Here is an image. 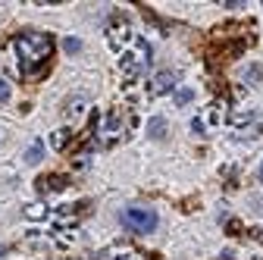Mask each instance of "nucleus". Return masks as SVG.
Segmentation results:
<instances>
[{
	"label": "nucleus",
	"mask_w": 263,
	"mask_h": 260,
	"mask_svg": "<svg viewBox=\"0 0 263 260\" xmlns=\"http://www.w3.org/2000/svg\"><path fill=\"white\" fill-rule=\"evenodd\" d=\"M63 47H66V53H82V41L79 38H66Z\"/></svg>",
	"instance_id": "nucleus-15"
},
{
	"label": "nucleus",
	"mask_w": 263,
	"mask_h": 260,
	"mask_svg": "<svg viewBox=\"0 0 263 260\" xmlns=\"http://www.w3.org/2000/svg\"><path fill=\"white\" fill-rule=\"evenodd\" d=\"M69 138H72V132H69V128H56V132L50 135V144L56 147V151H63V147L69 144Z\"/></svg>",
	"instance_id": "nucleus-8"
},
{
	"label": "nucleus",
	"mask_w": 263,
	"mask_h": 260,
	"mask_svg": "<svg viewBox=\"0 0 263 260\" xmlns=\"http://www.w3.org/2000/svg\"><path fill=\"white\" fill-rule=\"evenodd\" d=\"M191 132H194V135H204V119H194V122H191Z\"/></svg>",
	"instance_id": "nucleus-18"
},
{
	"label": "nucleus",
	"mask_w": 263,
	"mask_h": 260,
	"mask_svg": "<svg viewBox=\"0 0 263 260\" xmlns=\"http://www.w3.org/2000/svg\"><path fill=\"white\" fill-rule=\"evenodd\" d=\"M147 135L154 138V141H163L166 138V119L163 116H154V119L147 122Z\"/></svg>",
	"instance_id": "nucleus-6"
},
{
	"label": "nucleus",
	"mask_w": 263,
	"mask_h": 260,
	"mask_svg": "<svg viewBox=\"0 0 263 260\" xmlns=\"http://www.w3.org/2000/svg\"><path fill=\"white\" fill-rule=\"evenodd\" d=\"M138 50H141V60H144V63L154 60V57H150V44H147L144 38H138Z\"/></svg>",
	"instance_id": "nucleus-16"
},
{
	"label": "nucleus",
	"mask_w": 263,
	"mask_h": 260,
	"mask_svg": "<svg viewBox=\"0 0 263 260\" xmlns=\"http://www.w3.org/2000/svg\"><path fill=\"white\" fill-rule=\"evenodd\" d=\"M66 185H69L66 176H47V179L38 182V191H63Z\"/></svg>",
	"instance_id": "nucleus-4"
},
{
	"label": "nucleus",
	"mask_w": 263,
	"mask_h": 260,
	"mask_svg": "<svg viewBox=\"0 0 263 260\" xmlns=\"http://www.w3.org/2000/svg\"><path fill=\"white\" fill-rule=\"evenodd\" d=\"M122 219V226L128 232H135V235H147V232H154L160 226V216L154 207H144V204H128V207L119 213Z\"/></svg>",
	"instance_id": "nucleus-2"
},
{
	"label": "nucleus",
	"mask_w": 263,
	"mask_h": 260,
	"mask_svg": "<svg viewBox=\"0 0 263 260\" xmlns=\"http://www.w3.org/2000/svg\"><path fill=\"white\" fill-rule=\"evenodd\" d=\"M44 213H47L44 204H31V207H25V216H28V219H41Z\"/></svg>",
	"instance_id": "nucleus-14"
},
{
	"label": "nucleus",
	"mask_w": 263,
	"mask_h": 260,
	"mask_svg": "<svg viewBox=\"0 0 263 260\" xmlns=\"http://www.w3.org/2000/svg\"><path fill=\"white\" fill-rule=\"evenodd\" d=\"M260 79H263V66L251 63L248 69H244V82H248V85H260Z\"/></svg>",
	"instance_id": "nucleus-10"
},
{
	"label": "nucleus",
	"mask_w": 263,
	"mask_h": 260,
	"mask_svg": "<svg viewBox=\"0 0 263 260\" xmlns=\"http://www.w3.org/2000/svg\"><path fill=\"white\" fill-rule=\"evenodd\" d=\"M10 94H13L10 82H7V79H0V101H10Z\"/></svg>",
	"instance_id": "nucleus-17"
},
{
	"label": "nucleus",
	"mask_w": 263,
	"mask_h": 260,
	"mask_svg": "<svg viewBox=\"0 0 263 260\" xmlns=\"http://www.w3.org/2000/svg\"><path fill=\"white\" fill-rule=\"evenodd\" d=\"M176 72H169V69H163V72H157L154 76V82H150V94H166V91H173L176 88Z\"/></svg>",
	"instance_id": "nucleus-3"
},
{
	"label": "nucleus",
	"mask_w": 263,
	"mask_h": 260,
	"mask_svg": "<svg viewBox=\"0 0 263 260\" xmlns=\"http://www.w3.org/2000/svg\"><path fill=\"white\" fill-rule=\"evenodd\" d=\"M82 110H85V98H82V94H75V98H69V101H66L63 113H66V116H75V113H82Z\"/></svg>",
	"instance_id": "nucleus-9"
},
{
	"label": "nucleus",
	"mask_w": 263,
	"mask_h": 260,
	"mask_svg": "<svg viewBox=\"0 0 263 260\" xmlns=\"http://www.w3.org/2000/svg\"><path fill=\"white\" fill-rule=\"evenodd\" d=\"M41 160H44V141H31V144H28V151H25V163L38 166Z\"/></svg>",
	"instance_id": "nucleus-7"
},
{
	"label": "nucleus",
	"mask_w": 263,
	"mask_h": 260,
	"mask_svg": "<svg viewBox=\"0 0 263 260\" xmlns=\"http://www.w3.org/2000/svg\"><path fill=\"white\" fill-rule=\"evenodd\" d=\"M254 238H257V241H263V229H254Z\"/></svg>",
	"instance_id": "nucleus-19"
},
{
	"label": "nucleus",
	"mask_w": 263,
	"mask_h": 260,
	"mask_svg": "<svg viewBox=\"0 0 263 260\" xmlns=\"http://www.w3.org/2000/svg\"><path fill=\"white\" fill-rule=\"evenodd\" d=\"M260 182H263V163H260Z\"/></svg>",
	"instance_id": "nucleus-20"
},
{
	"label": "nucleus",
	"mask_w": 263,
	"mask_h": 260,
	"mask_svg": "<svg viewBox=\"0 0 263 260\" xmlns=\"http://www.w3.org/2000/svg\"><path fill=\"white\" fill-rule=\"evenodd\" d=\"M125 38H128V28H125V22H122V25H110V41L116 44V47H119Z\"/></svg>",
	"instance_id": "nucleus-11"
},
{
	"label": "nucleus",
	"mask_w": 263,
	"mask_h": 260,
	"mask_svg": "<svg viewBox=\"0 0 263 260\" xmlns=\"http://www.w3.org/2000/svg\"><path fill=\"white\" fill-rule=\"evenodd\" d=\"M119 69H122L125 79H135V76H138V60H135V53H122V57H119Z\"/></svg>",
	"instance_id": "nucleus-5"
},
{
	"label": "nucleus",
	"mask_w": 263,
	"mask_h": 260,
	"mask_svg": "<svg viewBox=\"0 0 263 260\" xmlns=\"http://www.w3.org/2000/svg\"><path fill=\"white\" fill-rule=\"evenodd\" d=\"M173 101H176L179 107H185V104H191V101H194V91H191V88H179L176 94H173Z\"/></svg>",
	"instance_id": "nucleus-12"
},
{
	"label": "nucleus",
	"mask_w": 263,
	"mask_h": 260,
	"mask_svg": "<svg viewBox=\"0 0 263 260\" xmlns=\"http://www.w3.org/2000/svg\"><path fill=\"white\" fill-rule=\"evenodd\" d=\"M104 132H110V135H116L119 132V113L113 110V113L107 116V125H104Z\"/></svg>",
	"instance_id": "nucleus-13"
},
{
	"label": "nucleus",
	"mask_w": 263,
	"mask_h": 260,
	"mask_svg": "<svg viewBox=\"0 0 263 260\" xmlns=\"http://www.w3.org/2000/svg\"><path fill=\"white\" fill-rule=\"evenodd\" d=\"M16 53H19V63H22L25 76H35L41 63L50 60L53 53V38L47 31H22L16 38Z\"/></svg>",
	"instance_id": "nucleus-1"
}]
</instances>
